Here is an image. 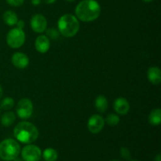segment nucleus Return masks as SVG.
I'll return each instance as SVG.
<instances>
[{
	"mask_svg": "<svg viewBox=\"0 0 161 161\" xmlns=\"http://www.w3.org/2000/svg\"><path fill=\"white\" fill-rule=\"evenodd\" d=\"M75 14L81 21H94L100 16L101 6L96 0H83L75 7Z\"/></svg>",
	"mask_w": 161,
	"mask_h": 161,
	"instance_id": "f257e3e1",
	"label": "nucleus"
},
{
	"mask_svg": "<svg viewBox=\"0 0 161 161\" xmlns=\"http://www.w3.org/2000/svg\"><path fill=\"white\" fill-rule=\"evenodd\" d=\"M14 135L17 141L23 144H31L39 137L38 128L31 123L22 121L18 123L14 129Z\"/></svg>",
	"mask_w": 161,
	"mask_h": 161,
	"instance_id": "f03ea898",
	"label": "nucleus"
},
{
	"mask_svg": "<svg viewBox=\"0 0 161 161\" xmlns=\"http://www.w3.org/2000/svg\"><path fill=\"white\" fill-rule=\"evenodd\" d=\"M58 28L60 34L67 38H72L80 30V22L75 16L66 14L61 16L58 21Z\"/></svg>",
	"mask_w": 161,
	"mask_h": 161,
	"instance_id": "7ed1b4c3",
	"label": "nucleus"
},
{
	"mask_svg": "<svg viewBox=\"0 0 161 161\" xmlns=\"http://www.w3.org/2000/svg\"><path fill=\"white\" fill-rule=\"evenodd\" d=\"M20 146L18 142L13 138H6L0 142V158L5 161H13L18 157Z\"/></svg>",
	"mask_w": 161,
	"mask_h": 161,
	"instance_id": "20e7f679",
	"label": "nucleus"
},
{
	"mask_svg": "<svg viewBox=\"0 0 161 161\" xmlns=\"http://www.w3.org/2000/svg\"><path fill=\"white\" fill-rule=\"evenodd\" d=\"M25 33L23 29L13 28L6 35V42L8 46L13 49L20 48L25 42Z\"/></svg>",
	"mask_w": 161,
	"mask_h": 161,
	"instance_id": "39448f33",
	"label": "nucleus"
},
{
	"mask_svg": "<svg viewBox=\"0 0 161 161\" xmlns=\"http://www.w3.org/2000/svg\"><path fill=\"white\" fill-rule=\"evenodd\" d=\"M16 112H17V116L20 119L23 120L28 119V118L31 117L33 113L32 102L27 97L20 99L17 105Z\"/></svg>",
	"mask_w": 161,
	"mask_h": 161,
	"instance_id": "423d86ee",
	"label": "nucleus"
},
{
	"mask_svg": "<svg viewBox=\"0 0 161 161\" xmlns=\"http://www.w3.org/2000/svg\"><path fill=\"white\" fill-rule=\"evenodd\" d=\"M21 157L24 161H39L42 151L37 146L28 144L21 150Z\"/></svg>",
	"mask_w": 161,
	"mask_h": 161,
	"instance_id": "0eeeda50",
	"label": "nucleus"
},
{
	"mask_svg": "<svg viewBox=\"0 0 161 161\" xmlns=\"http://www.w3.org/2000/svg\"><path fill=\"white\" fill-rule=\"evenodd\" d=\"M105 127V119L102 116L94 114L89 118L87 122V128L92 134H97L102 130Z\"/></svg>",
	"mask_w": 161,
	"mask_h": 161,
	"instance_id": "6e6552de",
	"label": "nucleus"
},
{
	"mask_svg": "<svg viewBox=\"0 0 161 161\" xmlns=\"http://www.w3.org/2000/svg\"><path fill=\"white\" fill-rule=\"evenodd\" d=\"M31 29L36 33H42L47 28V18L42 14H35L30 20Z\"/></svg>",
	"mask_w": 161,
	"mask_h": 161,
	"instance_id": "1a4fd4ad",
	"label": "nucleus"
},
{
	"mask_svg": "<svg viewBox=\"0 0 161 161\" xmlns=\"http://www.w3.org/2000/svg\"><path fill=\"white\" fill-rule=\"evenodd\" d=\"M12 64L19 69H24L29 64V58L22 52H16L11 58Z\"/></svg>",
	"mask_w": 161,
	"mask_h": 161,
	"instance_id": "9d476101",
	"label": "nucleus"
},
{
	"mask_svg": "<svg viewBox=\"0 0 161 161\" xmlns=\"http://www.w3.org/2000/svg\"><path fill=\"white\" fill-rule=\"evenodd\" d=\"M114 110L119 115H126L130 110V103L125 97H118L113 103Z\"/></svg>",
	"mask_w": 161,
	"mask_h": 161,
	"instance_id": "9b49d317",
	"label": "nucleus"
},
{
	"mask_svg": "<svg viewBox=\"0 0 161 161\" xmlns=\"http://www.w3.org/2000/svg\"><path fill=\"white\" fill-rule=\"evenodd\" d=\"M35 47H36V50L41 53H47L49 50L50 47V39L47 36H39L36 39L35 42Z\"/></svg>",
	"mask_w": 161,
	"mask_h": 161,
	"instance_id": "f8f14e48",
	"label": "nucleus"
},
{
	"mask_svg": "<svg viewBox=\"0 0 161 161\" xmlns=\"http://www.w3.org/2000/svg\"><path fill=\"white\" fill-rule=\"evenodd\" d=\"M148 80L153 85H158L161 83V71L157 66L149 68L147 71Z\"/></svg>",
	"mask_w": 161,
	"mask_h": 161,
	"instance_id": "ddd939ff",
	"label": "nucleus"
},
{
	"mask_svg": "<svg viewBox=\"0 0 161 161\" xmlns=\"http://www.w3.org/2000/svg\"><path fill=\"white\" fill-rule=\"evenodd\" d=\"M95 105L96 109L100 113H103L107 111L108 108V102L106 97L104 95H98L95 99Z\"/></svg>",
	"mask_w": 161,
	"mask_h": 161,
	"instance_id": "4468645a",
	"label": "nucleus"
},
{
	"mask_svg": "<svg viewBox=\"0 0 161 161\" xmlns=\"http://www.w3.org/2000/svg\"><path fill=\"white\" fill-rule=\"evenodd\" d=\"M3 19L5 24L7 25L8 26H14L17 24V20H18V17H17V14L14 11L7 10L3 14Z\"/></svg>",
	"mask_w": 161,
	"mask_h": 161,
	"instance_id": "2eb2a0df",
	"label": "nucleus"
},
{
	"mask_svg": "<svg viewBox=\"0 0 161 161\" xmlns=\"http://www.w3.org/2000/svg\"><path fill=\"white\" fill-rule=\"evenodd\" d=\"M16 120V115L14 112H6L1 117V124L3 127H10Z\"/></svg>",
	"mask_w": 161,
	"mask_h": 161,
	"instance_id": "dca6fc26",
	"label": "nucleus"
},
{
	"mask_svg": "<svg viewBox=\"0 0 161 161\" xmlns=\"http://www.w3.org/2000/svg\"><path fill=\"white\" fill-rule=\"evenodd\" d=\"M149 122L152 126H159L161 122V109L155 108L150 112L149 116Z\"/></svg>",
	"mask_w": 161,
	"mask_h": 161,
	"instance_id": "f3484780",
	"label": "nucleus"
},
{
	"mask_svg": "<svg viewBox=\"0 0 161 161\" xmlns=\"http://www.w3.org/2000/svg\"><path fill=\"white\" fill-rule=\"evenodd\" d=\"M42 157L45 161H56L58 160V152L53 148H47L42 152Z\"/></svg>",
	"mask_w": 161,
	"mask_h": 161,
	"instance_id": "a211bd4d",
	"label": "nucleus"
},
{
	"mask_svg": "<svg viewBox=\"0 0 161 161\" xmlns=\"http://www.w3.org/2000/svg\"><path fill=\"white\" fill-rule=\"evenodd\" d=\"M14 104H15V102H14V98L10 97H6L2 100L1 103H0V109L8 111L14 106Z\"/></svg>",
	"mask_w": 161,
	"mask_h": 161,
	"instance_id": "6ab92c4d",
	"label": "nucleus"
},
{
	"mask_svg": "<svg viewBox=\"0 0 161 161\" xmlns=\"http://www.w3.org/2000/svg\"><path fill=\"white\" fill-rule=\"evenodd\" d=\"M119 121H120V119H119V116H117L116 114H114V113H111V114H108L106 116L105 122H106V124L108 125L114 127V126H116L119 124Z\"/></svg>",
	"mask_w": 161,
	"mask_h": 161,
	"instance_id": "aec40b11",
	"label": "nucleus"
},
{
	"mask_svg": "<svg viewBox=\"0 0 161 161\" xmlns=\"http://www.w3.org/2000/svg\"><path fill=\"white\" fill-rule=\"evenodd\" d=\"M46 31V36L49 38V39H57L59 37L60 32L58 31V29H56L54 28H47L45 30Z\"/></svg>",
	"mask_w": 161,
	"mask_h": 161,
	"instance_id": "412c9836",
	"label": "nucleus"
},
{
	"mask_svg": "<svg viewBox=\"0 0 161 161\" xmlns=\"http://www.w3.org/2000/svg\"><path fill=\"white\" fill-rule=\"evenodd\" d=\"M119 153H120L121 157H123L125 160H130V158H131V154H130V150L126 147L121 148Z\"/></svg>",
	"mask_w": 161,
	"mask_h": 161,
	"instance_id": "4be33fe9",
	"label": "nucleus"
},
{
	"mask_svg": "<svg viewBox=\"0 0 161 161\" xmlns=\"http://www.w3.org/2000/svg\"><path fill=\"white\" fill-rule=\"evenodd\" d=\"M6 2L12 6H20L23 5L25 0H6Z\"/></svg>",
	"mask_w": 161,
	"mask_h": 161,
	"instance_id": "5701e85b",
	"label": "nucleus"
},
{
	"mask_svg": "<svg viewBox=\"0 0 161 161\" xmlns=\"http://www.w3.org/2000/svg\"><path fill=\"white\" fill-rule=\"evenodd\" d=\"M16 25H17V28H20V29H23V28H25V21H24V20H17V24H16Z\"/></svg>",
	"mask_w": 161,
	"mask_h": 161,
	"instance_id": "b1692460",
	"label": "nucleus"
},
{
	"mask_svg": "<svg viewBox=\"0 0 161 161\" xmlns=\"http://www.w3.org/2000/svg\"><path fill=\"white\" fill-rule=\"evenodd\" d=\"M31 4L33 5V6H39V4L41 3V2H42V0H31Z\"/></svg>",
	"mask_w": 161,
	"mask_h": 161,
	"instance_id": "393cba45",
	"label": "nucleus"
},
{
	"mask_svg": "<svg viewBox=\"0 0 161 161\" xmlns=\"http://www.w3.org/2000/svg\"><path fill=\"white\" fill-rule=\"evenodd\" d=\"M42 1L46 4H53L56 2V0H42Z\"/></svg>",
	"mask_w": 161,
	"mask_h": 161,
	"instance_id": "a878e982",
	"label": "nucleus"
},
{
	"mask_svg": "<svg viewBox=\"0 0 161 161\" xmlns=\"http://www.w3.org/2000/svg\"><path fill=\"white\" fill-rule=\"evenodd\" d=\"M155 161H161V156L160 154H158L157 157H155Z\"/></svg>",
	"mask_w": 161,
	"mask_h": 161,
	"instance_id": "bb28decb",
	"label": "nucleus"
},
{
	"mask_svg": "<svg viewBox=\"0 0 161 161\" xmlns=\"http://www.w3.org/2000/svg\"><path fill=\"white\" fill-rule=\"evenodd\" d=\"M3 87H2L1 86H0V99L2 98V97H3Z\"/></svg>",
	"mask_w": 161,
	"mask_h": 161,
	"instance_id": "cd10ccee",
	"label": "nucleus"
},
{
	"mask_svg": "<svg viewBox=\"0 0 161 161\" xmlns=\"http://www.w3.org/2000/svg\"><path fill=\"white\" fill-rule=\"evenodd\" d=\"M142 1L146 2V3H150V2L153 1V0H142Z\"/></svg>",
	"mask_w": 161,
	"mask_h": 161,
	"instance_id": "c85d7f7f",
	"label": "nucleus"
},
{
	"mask_svg": "<svg viewBox=\"0 0 161 161\" xmlns=\"http://www.w3.org/2000/svg\"><path fill=\"white\" fill-rule=\"evenodd\" d=\"M66 1H68V2H70V3H71V2H74V1H75V0H66Z\"/></svg>",
	"mask_w": 161,
	"mask_h": 161,
	"instance_id": "c756f323",
	"label": "nucleus"
},
{
	"mask_svg": "<svg viewBox=\"0 0 161 161\" xmlns=\"http://www.w3.org/2000/svg\"><path fill=\"white\" fill-rule=\"evenodd\" d=\"M112 161H119V160H112Z\"/></svg>",
	"mask_w": 161,
	"mask_h": 161,
	"instance_id": "7c9ffc66",
	"label": "nucleus"
},
{
	"mask_svg": "<svg viewBox=\"0 0 161 161\" xmlns=\"http://www.w3.org/2000/svg\"><path fill=\"white\" fill-rule=\"evenodd\" d=\"M130 161H138V160H130Z\"/></svg>",
	"mask_w": 161,
	"mask_h": 161,
	"instance_id": "2f4dec72",
	"label": "nucleus"
},
{
	"mask_svg": "<svg viewBox=\"0 0 161 161\" xmlns=\"http://www.w3.org/2000/svg\"><path fill=\"white\" fill-rule=\"evenodd\" d=\"M0 113H1V110H0Z\"/></svg>",
	"mask_w": 161,
	"mask_h": 161,
	"instance_id": "473e14b6",
	"label": "nucleus"
}]
</instances>
